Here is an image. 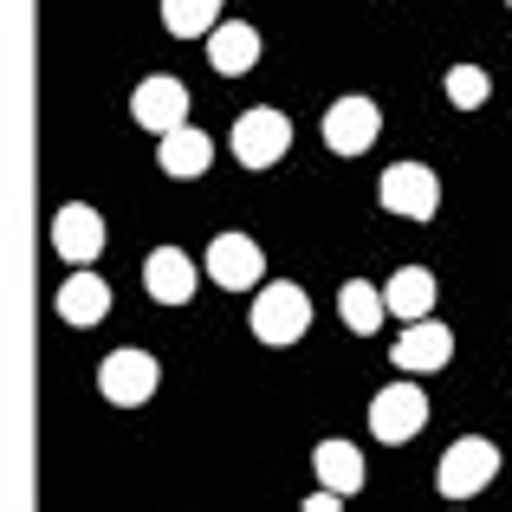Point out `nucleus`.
I'll list each match as a JSON object with an SVG mask.
<instances>
[{"label":"nucleus","mask_w":512,"mask_h":512,"mask_svg":"<svg viewBox=\"0 0 512 512\" xmlns=\"http://www.w3.org/2000/svg\"><path fill=\"white\" fill-rule=\"evenodd\" d=\"M305 331H312V299H305V286H292V279L260 286V299H253V338L260 344H299Z\"/></svg>","instance_id":"nucleus-1"},{"label":"nucleus","mask_w":512,"mask_h":512,"mask_svg":"<svg viewBox=\"0 0 512 512\" xmlns=\"http://www.w3.org/2000/svg\"><path fill=\"white\" fill-rule=\"evenodd\" d=\"M487 480H500V448H493V441H480V435H461L448 454H441V467H435L441 500H474Z\"/></svg>","instance_id":"nucleus-2"},{"label":"nucleus","mask_w":512,"mask_h":512,"mask_svg":"<svg viewBox=\"0 0 512 512\" xmlns=\"http://www.w3.org/2000/svg\"><path fill=\"white\" fill-rule=\"evenodd\" d=\"M376 201H383L389 214H402V221H435L441 208V182L428 163H389L383 182H376Z\"/></svg>","instance_id":"nucleus-3"},{"label":"nucleus","mask_w":512,"mask_h":512,"mask_svg":"<svg viewBox=\"0 0 512 512\" xmlns=\"http://www.w3.org/2000/svg\"><path fill=\"white\" fill-rule=\"evenodd\" d=\"M156 383H163V363H156L150 350H111V357L98 363V389H104V402H117V409L150 402Z\"/></svg>","instance_id":"nucleus-4"},{"label":"nucleus","mask_w":512,"mask_h":512,"mask_svg":"<svg viewBox=\"0 0 512 512\" xmlns=\"http://www.w3.org/2000/svg\"><path fill=\"white\" fill-rule=\"evenodd\" d=\"M286 150H292V117L273 111V104H260V111H247V117L234 124V156H240V169H273Z\"/></svg>","instance_id":"nucleus-5"},{"label":"nucleus","mask_w":512,"mask_h":512,"mask_svg":"<svg viewBox=\"0 0 512 512\" xmlns=\"http://www.w3.org/2000/svg\"><path fill=\"white\" fill-rule=\"evenodd\" d=\"M422 422H428V396L415 383H389V389H376V402H370V435L376 441H415L422 435Z\"/></svg>","instance_id":"nucleus-6"},{"label":"nucleus","mask_w":512,"mask_h":512,"mask_svg":"<svg viewBox=\"0 0 512 512\" xmlns=\"http://www.w3.org/2000/svg\"><path fill=\"white\" fill-rule=\"evenodd\" d=\"M52 247H59V260L91 266L104 253V214L85 208V201H65V208L52 214Z\"/></svg>","instance_id":"nucleus-7"},{"label":"nucleus","mask_w":512,"mask_h":512,"mask_svg":"<svg viewBox=\"0 0 512 512\" xmlns=\"http://www.w3.org/2000/svg\"><path fill=\"white\" fill-rule=\"evenodd\" d=\"M376 137H383V111H376L370 98H338L325 111V143L338 156H363Z\"/></svg>","instance_id":"nucleus-8"},{"label":"nucleus","mask_w":512,"mask_h":512,"mask_svg":"<svg viewBox=\"0 0 512 512\" xmlns=\"http://www.w3.org/2000/svg\"><path fill=\"white\" fill-rule=\"evenodd\" d=\"M130 117H137V130H175V124H188V85H175V78H143L137 91H130Z\"/></svg>","instance_id":"nucleus-9"},{"label":"nucleus","mask_w":512,"mask_h":512,"mask_svg":"<svg viewBox=\"0 0 512 512\" xmlns=\"http://www.w3.org/2000/svg\"><path fill=\"white\" fill-rule=\"evenodd\" d=\"M260 273H266L260 240H247V234H221V240L208 247V279H214V286L247 292V286H260Z\"/></svg>","instance_id":"nucleus-10"},{"label":"nucleus","mask_w":512,"mask_h":512,"mask_svg":"<svg viewBox=\"0 0 512 512\" xmlns=\"http://www.w3.org/2000/svg\"><path fill=\"white\" fill-rule=\"evenodd\" d=\"M195 260H188L182 247H156L150 260H143V286H150L156 305H188L195 299Z\"/></svg>","instance_id":"nucleus-11"},{"label":"nucleus","mask_w":512,"mask_h":512,"mask_svg":"<svg viewBox=\"0 0 512 512\" xmlns=\"http://www.w3.org/2000/svg\"><path fill=\"white\" fill-rule=\"evenodd\" d=\"M156 163H163V175H175V182H195V175H208L214 163V137L195 124H175L163 130V143H156Z\"/></svg>","instance_id":"nucleus-12"},{"label":"nucleus","mask_w":512,"mask_h":512,"mask_svg":"<svg viewBox=\"0 0 512 512\" xmlns=\"http://www.w3.org/2000/svg\"><path fill=\"white\" fill-rule=\"evenodd\" d=\"M208 65L221 78H247L253 65H260V33H253L247 20H221L208 33Z\"/></svg>","instance_id":"nucleus-13"},{"label":"nucleus","mask_w":512,"mask_h":512,"mask_svg":"<svg viewBox=\"0 0 512 512\" xmlns=\"http://www.w3.org/2000/svg\"><path fill=\"white\" fill-rule=\"evenodd\" d=\"M448 357H454V331H448V325H428V318H415V325L396 338V370H409V376L441 370Z\"/></svg>","instance_id":"nucleus-14"},{"label":"nucleus","mask_w":512,"mask_h":512,"mask_svg":"<svg viewBox=\"0 0 512 512\" xmlns=\"http://www.w3.org/2000/svg\"><path fill=\"white\" fill-rule=\"evenodd\" d=\"M52 305H59L65 325L91 331V325H104V312H111V286H104L98 273H72V279L59 286V299H52Z\"/></svg>","instance_id":"nucleus-15"},{"label":"nucleus","mask_w":512,"mask_h":512,"mask_svg":"<svg viewBox=\"0 0 512 512\" xmlns=\"http://www.w3.org/2000/svg\"><path fill=\"white\" fill-rule=\"evenodd\" d=\"M383 299H389V312H396L402 325H415V318L435 312V273H428V266H402V273L383 286Z\"/></svg>","instance_id":"nucleus-16"},{"label":"nucleus","mask_w":512,"mask_h":512,"mask_svg":"<svg viewBox=\"0 0 512 512\" xmlns=\"http://www.w3.org/2000/svg\"><path fill=\"white\" fill-rule=\"evenodd\" d=\"M312 467H318V480H325L331 493H357L363 487V454L350 448V441H318V454H312Z\"/></svg>","instance_id":"nucleus-17"},{"label":"nucleus","mask_w":512,"mask_h":512,"mask_svg":"<svg viewBox=\"0 0 512 512\" xmlns=\"http://www.w3.org/2000/svg\"><path fill=\"white\" fill-rule=\"evenodd\" d=\"M338 312H344V325L357 331V338H376L383 318H389V299L376 286H363V279H350V286L338 292Z\"/></svg>","instance_id":"nucleus-18"},{"label":"nucleus","mask_w":512,"mask_h":512,"mask_svg":"<svg viewBox=\"0 0 512 512\" xmlns=\"http://www.w3.org/2000/svg\"><path fill=\"white\" fill-rule=\"evenodd\" d=\"M163 26L175 39H208L221 26V0H163Z\"/></svg>","instance_id":"nucleus-19"},{"label":"nucleus","mask_w":512,"mask_h":512,"mask_svg":"<svg viewBox=\"0 0 512 512\" xmlns=\"http://www.w3.org/2000/svg\"><path fill=\"white\" fill-rule=\"evenodd\" d=\"M448 98L461 104V111H480V104H487V72H480V65H448Z\"/></svg>","instance_id":"nucleus-20"}]
</instances>
